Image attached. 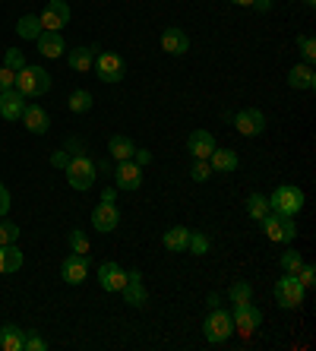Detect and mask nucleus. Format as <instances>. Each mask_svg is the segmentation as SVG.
<instances>
[{"mask_svg":"<svg viewBox=\"0 0 316 351\" xmlns=\"http://www.w3.org/2000/svg\"><path fill=\"white\" fill-rule=\"evenodd\" d=\"M13 89L25 98H41L51 89V73L45 70V66H29L25 64L16 73V86H13Z\"/></svg>","mask_w":316,"mask_h":351,"instance_id":"obj_1","label":"nucleus"},{"mask_svg":"<svg viewBox=\"0 0 316 351\" xmlns=\"http://www.w3.org/2000/svg\"><path fill=\"white\" fill-rule=\"evenodd\" d=\"M64 174H66V184L73 190H89L92 184H95V174H98V165L92 162L86 152H76L70 162H66V168H64Z\"/></svg>","mask_w":316,"mask_h":351,"instance_id":"obj_2","label":"nucleus"},{"mask_svg":"<svg viewBox=\"0 0 316 351\" xmlns=\"http://www.w3.org/2000/svg\"><path fill=\"white\" fill-rule=\"evenodd\" d=\"M260 225H263V234H266L272 244H291L294 237H297V221H294V215L269 213Z\"/></svg>","mask_w":316,"mask_h":351,"instance_id":"obj_3","label":"nucleus"},{"mask_svg":"<svg viewBox=\"0 0 316 351\" xmlns=\"http://www.w3.org/2000/svg\"><path fill=\"white\" fill-rule=\"evenodd\" d=\"M203 332L212 345H221L234 335V323H231V311H221V307H212L209 317L203 323Z\"/></svg>","mask_w":316,"mask_h":351,"instance_id":"obj_4","label":"nucleus"},{"mask_svg":"<svg viewBox=\"0 0 316 351\" xmlns=\"http://www.w3.org/2000/svg\"><path fill=\"white\" fill-rule=\"evenodd\" d=\"M269 206L278 215H297L304 209V190L294 187V184H282L276 193L269 196Z\"/></svg>","mask_w":316,"mask_h":351,"instance_id":"obj_5","label":"nucleus"},{"mask_svg":"<svg viewBox=\"0 0 316 351\" xmlns=\"http://www.w3.org/2000/svg\"><path fill=\"white\" fill-rule=\"evenodd\" d=\"M304 294H307V288L297 282V276H288V272H284V278L276 282V301L284 311H297L300 304H304Z\"/></svg>","mask_w":316,"mask_h":351,"instance_id":"obj_6","label":"nucleus"},{"mask_svg":"<svg viewBox=\"0 0 316 351\" xmlns=\"http://www.w3.org/2000/svg\"><path fill=\"white\" fill-rule=\"evenodd\" d=\"M231 323H234V332L243 335V339H250L263 323V313L253 307L250 301L247 304H234V311H231Z\"/></svg>","mask_w":316,"mask_h":351,"instance_id":"obj_7","label":"nucleus"},{"mask_svg":"<svg viewBox=\"0 0 316 351\" xmlns=\"http://www.w3.org/2000/svg\"><path fill=\"white\" fill-rule=\"evenodd\" d=\"M231 123H234V130L241 133V136H260V133L266 130V114L256 111V108H247V111H237V114L231 117Z\"/></svg>","mask_w":316,"mask_h":351,"instance_id":"obj_8","label":"nucleus"},{"mask_svg":"<svg viewBox=\"0 0 316 351\" xmlns=\"http://www.w3.org/2000/svg\"><path fill=\"white\" fill-rule=\"evenodd\" d=\"M95 70H98V80H101V82H121L123 76H127V64H123V58L111 54V51L98 54V58H95Z\"/></svg>","mask_w":316,"mask_h":351,"instance_id":"obj_9","label":"nucleus"},{"mask_svg":"<svg viewBox=\"0 0 316 351\" xmlns=\"http://www.w3.org/2000/svg\"><path fill=\"white\" fill-rule=\"evenodd\" d=\"M38 19L45 32H60L64 25H70V7L64 0H48V7H45V13Z\"/></svg>","mask_w":316,"mask_h":351,"instance_id":"obj_10","label":"nucleus"},{"mask_svg":"<svg viewBox=\"0 0 316 351\" xmlns=\"http://www.w3.org/2000/svg\"><path fill=\"white\" fill-rule=\"evenodd\" d=\"M60 278H64L66 285H82L86 278H89V256L86 254H70L60 266Z\"/></svg>","mask_w":316,"mask_h":351,"instance_id":"obj_11","label":"nucleus"},{"mask_svg":"<svg viewBox=\"0 0 316 351\" xmlns=\"http://www.w3.org/2000/svg\"><path fill=\"white\" fill-rule=\"evenodd\" d=\"M139 184H143V168H139L133 158L117 162V168H114V187L117 190H139Z\"/></svg>","mask_w":316,"mask_h":351,"instance_id":"obj_12","label":"nucleus"},{"mask_svg":"<svg viewBox=\"0 0 316 351\" xmlns=\"http://www.w3.org/2000/svg\"><path fill=\"white\" fill-rule=\"evenodd\" d=\"M121 225V209L114 203H98L92 209V228L101 231V234H111L114 228Z\"/></svg>","mask_w":316,"mask_h":351,"instance_id":"obj_13","label":"nucleus"},{"mask_svg":"<svg viewBox=\"0 0 316 351\" xmlns=\"http://www.w3.org/2000/svg\"><path fill=\"white\" fill-rule=\"evenodd\" d=\"M162 51L171 54V58H184L186 51H190V35H186L184 29H178V25L165 29L162 32Z\"/></svg>","mask_w":316,"mask_h":351,"instance_id":"obj_14","label":"nucleus"},{"mask_svg":"<svg viewBox=\"0 0 316 351\" xmlns=\"http://www.w3.org/2000/svg\"><path fill=\"white\" fill-rule=\"evenodd\" d=\"M98 285L105 288V291H123V285H127V272H123L114 260L101 263V266H98Z\"/></svg>","mask_w":316,"mask_h":351,"instance_id":"obj_15","label":"nucleus"},{"mask_svg":"<svg viewBox=\"0 0 316 351\" xmlns=\"http://www.w3.org/2000/svg\"><path fill=\"white\" fill-rule=\"evenodd\" d=\"M123 301L130 304V307H143L146 304V282H143V272L139 269H130L127 272V285H123Z\"/></svg>","mask_w":316,"mask_h":351,"instance_id":"obj_16","label":"nucleus"},{"mask_svg":"<svg viewBox=\"0 0 316 351\" xmlns=\"http://www.w3.org/2000/svg\"><path fill=\"white\" fill-rule=\"evenodd\" d=\"M35 45H38V54H41V58H48V60L64 58V51H66L64 35H60V32H45V29H41V35L35 38Z\"/></svg>","mask_w":316,"mask_h":351,"instance_id":"obj_17","label":"nucleus"},{"mask_svg":"<svg viewBox=\"0 0 316 351\" xmlns=\"http://www.w3.org/2000/svg\"><path fill=\"white\" fill-rule=\"evenodd\" d=\"M23 127L29 133H35V136H41V133H48L51 130V117L45 114V108L41 105H25V111H23Z\"/></svg>","mask_w":316,"mask_h":351,"instance_id":"obj_18","label":"nucleus"},{"mask_svg":"<svg viewBox=\"0 0 316 351\" xmlns=\"http://www.w3.org/2000/svg\"><path fill=\"white\" fill-rule=\"evenodd\" d=\"M25 111V95H19L16 89L0 92V117L3 121H19Z\"/></svg>","mask_w":316,"mask_h":351,"instance_id":"obj_19","label":"nucleus"},{"mask_svg":"<svg viewBox=\"0 0 316 351\" xmlns=\"http://www.w3.org/2000/svg\"><path fill=\"white\" fill-rule=\"evenodd\" d=\"M288 86L297 92H310L316 89V73L310 64H294L291 70H288Z\"/></svg>","mask_w":316,"mask_h":351,"instance_id":"obj_20","label":"nucleus"},{"mask_svg":"<svg viewBox=\"0 0 316 351\" xmlns=\"http://www.w3.org/2000/svg\"><path fill=\"white\" fill-rule=\"evenodd\" d=\"M95 58H98V48H92V45H80V48H73L66 54L70 70H76V73H89L92 66H95Z\"/></svg>","mask_w":316,"mask_h":351,"instance_id":"obj_21","label":"nucleus"},{"mask_svg":"<svg viewBox=\"0 0 316 351\" xmlns=\"http://www.w3.org/2000/svg\"><path fill=\"white\" fill-rule=\"evenodd\" d=\"M186 149H190L193 158H209L215 152V136L209 130H193L190 139H186Z\"/></svg>","mask_w":316,"mask_h":351,"instance_id":"obj_22","label":"nucleus"},{"mask_svg":"<svg viewBox=\"0 0 316 351\" xmlns=\"http://www.w3.org/2000/svg\"><path fill=\"white\" fill-rule=\"evenodd\" d=\"M25 256L19 254L16 244H0V276H13V272L23 269Z\"/></svg>","mask_w":316,"mask_h":351,"instance_id":"obj_23","label":"nucleus"},{"mask_svg":"<svg viewBox=\"0 0 316 351\" xmlns=\"http://www.w3.org/2000/svg\"><path fill=\"white\" fill-rule=\"evenodd\" d=\"M0 348L3 351H25V329H19L16 323L0 326Z\"/></svg>","mask_w":316,"mask_h":351,"instance_id":"obj_24","label":"nucleus"},{"mask_svg":"<svg viewBox=\"0 0 316 351\" xmlns=\"http://www.w3.org/2000/svg\"><path fill=\"white\" fill-rule=\"evenodd\" d=\"M162 244L168 247L171 254H186V244H190V228H184V225H174V228L165 231Z\"/></svg>","mask_w":316,"mask_h":351,"instance_id":"obj_25","label":"nucleus"},{"mask_svg":"<svg viewBox=\"0 0 316 351\" xmlns=\"http://www.w3.org/2000/svg\"><path fill=\"white\" fill-rule=\"evenodd\" d=\"M209 165H212V171H237V152L234 149H219L215 146V152L209 156Z\"/></svg>","mask_w":316,"mask_h":351,"instance_id":"obj_26","label":"nucleus"},{"mask_svg":"<svg viewBox=\"0 0 316 351\" xmlns=\"http://www.w3.org/2000/svg\"><path fill=\"white\" fill-rule=\"evenodd\" d=\"M133 139L130 136H111L108 139V152H111L114 162H127V158H133Z\"/></svg>","mask_w":316,"mask_h":351,"instance_id":"obj_27","label":"nucleus"},{"mask_svg":"<svg viewBox=\"0 0 316 351\" xmlns=\"http://www.w3.org/2000/svg\"><path fill=\"white\" fill-rule=\"evenodd\" d=\"M269 213H272L269 196H263V193H250V196H247V215H250L253 221H263Z\"/></svg>","mask_w":316,"mask_h":351,"instance_id":"obj_28","label":"nucleus"},{"mask_svg":"<svg viewBox=\"0 0 316 351\" xmlns=\"http://www.w3.org/2000/svg\"><path fill=\"white\" fill-rule=\"evenodd\" d=\"M16 32H19V38L35 41V38L41 35V19L35 16V13H25V16L16 23Z\"/></svg>","mask_w":316,"mask_h":351,"instance_id":"obj_29","label":"nucleus"},{"mask_svg":"<svg viewBox=\"0 0 316 351\" xmlns=\"http://www.w3.org/2000/svg\"><path fill=\"white\" fill-rule=\"evenodd\" d=\"M92 105H95V98L86 89H76L73 95H70V111H73V114H86V111H92Z\"/></svg>","mask_w":316,"mask_h":351,"instance_id":"obj_30","label":"nucleus"},{"mask_svg":"<svg viewBox=\"0 0 316 351\" xmlns=\"http://www.w3.org/2000/svg\"><path fill=\"white\" fill-rule=\"evenodd\" d=\"M228 298H231V304H247L253 298V285L250 282H234L228 288Z\"/></svg>","mask_w":316,"mask_h":351,"instance_id":"obj_31","label":"nucleus"},{"mask_svg":"<svg viewBox=\"0 0 316 351\" xmlns=\"http://www.w3.org/2000/svg\"><path fill=\"white\" fill-rule=\"evenodd\" d=\"M297 51H300V58H304V64L313 66V60H316V38H313V35H300V38H297Z\"/></svg>","mask_w":316,"mask_h":351,"instance_id":"obj_32","label":"nucleus"},{"mask_svg":"<svg viewBox=\"0 0 316 351\" xmlns=\"http://www.w3.org/2000/svg\"><path fill=\"white\" fill-rule=\"evenodd\" d=\"M212 165H209V158H193V168H190V178L196 180V184H206V180L212 178Z\"/></svg>","mask_w":316,"mask_h":351,"instance_id":"obj_33","label":"nucleus"},{"mask_svg":"<svg viewBox=\"0 0 316 351\" xmlns=\"http://www.w3.org/2000/svg\"><path fill=\"white\" fill-rule=\"evenodd\" d=\"M300 266H304V256H300L297 250H284L282 254V269L288 272V276H297Z\"/></svg>","mask_w":316,"mask_h":351,"instance_id":"obj_34","label":"nucleus"},{"mask_svg":"<svg viewBox=\"0 0 316 351\" xmlns=\"http://www.w3.org/2000/svg\"><path fill=\"white\" fill-rule=\"evenodd\" d=\"M70 250H73V254H86V256H89V234H86V231H80V228L70 231Z\"/></svg>","mask_w":316,"mask_h":351,"instance_id":"obj_35","label":"nucleus"},{"mask_svg":"<svg viewBox=\"0 0 316 351\" xmlns=\"http://www.w3.org/2000/svg\"><path fill=\"white\" fill-rule=\"evenodd\" d=\"M3 66L13 70V73H19V70L25 66V54L19 48H7V54H3Z\"/></svg>","mask_w":316,"mask_h":351,"instance_id":"obj_36","label":"nucleus"},{"mask_svg":"<svg viewBox=\"0 0 316 351\" xmlns=\"http://www.w3.org/2000/svg\"><path fill=\"white\" fill-rule=\"evenodd\" d=\"M186 250H190V254H196V256L209 254V237H206V234H193V231H190V244H186Z\"/></svg>","mask_w":316,"mask_h":351,"instance_id":"obj_37","label":"nucleus"},{"mask_svg":"<svg viewBox=\"0 0 316 351\" xmlns=\"http://www.w3.org/2000/svg\"><path fill=\"white\" fill-rule=\"evenodd\" d=\"M16 241H19V225L0 221V244H16Z\"/></svg>","mask_w":316,"mask_h":351,"instance_id":"obj_38","label":"nucleus"},{"mask_svg":"<svg viewBox=\"0 0 316 351\" xmlns=\"http://www.w3.org/2000/svg\"><path fill=\"white\" fill-rule=\"evenodd\" d=\"M45 348H48V342L35 329H25V351H45Z\"/></svg>","mask_w":316,"mask_h":351,"instance_id":"obj_39","label":"nucleus"},{"mask_svg":"<svg viewBox=\"0 0 316 351\" xmlns=\"http://www.w3.org/2000/svg\"><path fill=\"white\" fill-rule=\"evenodd\" d=\"M297 282H300L304 288H313V285H316V269L310 266V263H304V266L297 269Z\"/></svg>","mask_w":316,"mask_h":351,"instance_id":"obj_40","label":"nucleus"},{"mask_svg":"<svg viewBox=\"0 0 316 351\" xmlns=\"http://www.w3.org/2000/svg\"><path fill=\"white\" fill-rule=\"evenodd\" d=\"M16 86V73L13 70H7V66H0V92H7Z\"/></svg>","mask_w":316,"mask_h":351,"instance_id":"obj_41","label":"nucleus"},{"mask_svg":"<svg viewBox=\"0 0 316 351\" xmlns=\"http://www.w3.org/2000/svg\"><path fill=\"white\" fill-rule=\"evenodd\" d=\"M133 162H136L139 168H146V165H152V152H149V149H133Z\"/></svg>","mask_w":316,"mask_h":351,"instance_id":"obj_42","label":"nucleus"},{"mask_svg":"<svg viewBox=\"0 0 316 351\" xmlns=\"http://www.w3.org/2000/svg\"><path fill=\"white\" fill-rule=\"evenodd\" d=\"M10 213V190L0 184V215H7Z\"/></svg>","mask_w":316,"mask_h":351,"instance_id":"obj_43","label":"nucleus"},{"mask_svg":"<svg viewBox=\"0 0 316 351\" xmlns=\"http://www.w3.org/2000/svg\"><path fill=\"white\" fill-rule=\"evenodd\" d=\"M250 7L256 10V13H269V10H272V0H253Z\"/></svg>","mask_w":316,"mask_h":351,"instance_id":"obj_44","label":"nucleus"},{"mask_svg":"<svg viewBox=\"0 0 316 351\" xmlns=\"http://www.w3.org/2000/svg\"><path fill=\"white\" fill-rule=\"evenodd\" d=\"M66 162H70L66 152H54V156H51V165H57V168H66Z\"/></svg>","mask_w":316,"mask_h":351,"instance_id":"obj_45","label":"nucleus"},{"mask_svg":"<svg viewBox=\"0 0 316 351\" xmlns=\"http://www.w3.org/2000/svg\"><path fill=\"white\" fill-rule=\"evenodd\" d=\"M114 196H117V187H108L105 193H101V203H114Z\"/></svg>","mask_w":316,"mask_h":351,"instance_id":"obj_46","label":"nucleus"},{"mask_svg":"<svg viewBox=\"0 0 316 351\" xmlns=\"http://www.w3.org/2000/svg\"><path fill=\"white\" fill-rule=\"evenodd\" d=\"M231 3H237V7H250L253 0H231Z\"/></svg>","mask_w":316,"mask_h":351,"instance_id":"obj_47","label":"nucleus"},{"mask_svg":"<svg viewBox=\"0 0 316 351\" xmlns=\"http://www.w3.org/2000/svg\"><path fill=\"white\" fill-rule=\"evenodd\" d=\"M304 3H307V7H316V0H304Z\"/></svg>","mask_w":316,"mask_h":351,"instance_id":"obj_48","label":"nucleus"}]
</instances>
